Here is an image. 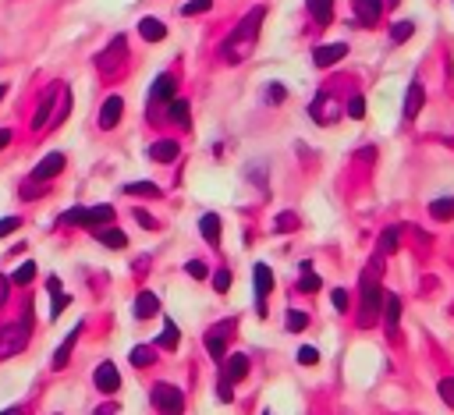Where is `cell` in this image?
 I'll list each match as a JSON object with an SVG mask.
<instances>
[{
  "mask_svg": "<svg viewBox=\"0 0 454 415\" xmlns=\"http://www.w3.org/2000/svg\"><path fill=\"white\" fill-rule=\"evenodd\" d=\"M263 18H266V8H256V11H249L245 18H241V21L234 25V33H231V36H227V43L220 46V57H224L227 64H241V61H245V57L252 53Z\"/></svg>",
  "mask_w": 454,
  "mask_h": 415,
  "instance_id": "obj_1",
  "label": "cell"
},
{
  "mask_svg": "<svg viewBox=\"0 0 454 415\" xmlns=\"http://www.w3.org/2000/svg\"><path fill=\"white\" fill-rule=\"evenodd\" d=\"M380 309H383V288H380V281L366 270L362 274V309H358V323L362 327H373L376 323V316H380Z\"/></svg>",
  "mask_w": 454,
  "mask_h": 415,
  "instance_id": "obj_2",
  "label": "cell"
},
{
  "mask_svg": "<svg viewBox=\"0 0 454 415\" xmlns=\"http://www.w3.org/2000/svg\"><path fill=\"white\" fill-rule=\"evenodd\" d=\"M28 334H33V319H18V323H8V327H0V359H11L18 355L25 344H28Z\"/></svg>",
  "mask_w": 454,
  "mask_h": 415,
  "instance_id": "obj_3",
  "label": "cell"
},
{
  "mask_svg": "<svg viewBox=\"0 0 454 415\" xmlns=\"http://www.w3.org/2000/svg\"><path fill=\"white\" fill-rule=\"evenodd\" d=\"M114 220V206H78V210L60 213V224H78V227H103Z\"/></svg>",
  "mask_w": 454,
  "mask_h": 415,
  "instance_id": "obj_4",
  "label": "cell"
},
{
  "mask_svg": "<svg viewBox=\"0 0 454 415\" xmlns=\"http://www.w3.org/2000/svg\"><path fill=\"white\" fill-rule=\"evenodd\" d=\"M149 401H153V408L160 415H181L185 412V394H181V387H171V383H157V387L149 391Z\"/></svg>",
  "mask_w": 454,
  "mask_h": 415,
  "instance_id": "obj_5",
  "label": "cell"
},
{
  "mask_svg": "<svg viewBox=\"0 0 454 415\" xmlns=\"http://www.w3.org/2000/svg\"><path fill=\"white\" fill-rule=\"evenodd\" d=\"M252 291H256V312L266 316V299H270V291H274V270H270L266 263L252 266Z\"/></svg>",
  "mask_w": 454,
  "mask_h": 415,
  "instance_id": "obj_6",
  "label": "cell"
},
{
  "mask_svg": "<svg viewBox=\"0 0 454 415\" xmlns=\"http://www.w3.org/2000/svg\"><path fill=\"white\" fill-rule=\"evenodd\" d=\"M231 330H234V323L231 319H220L217 327H209L206 330V337H202V344H206V351H209V359H224L227 355V337H231Z\"/></svg>",
  "mask_w": 454,
  "mask_h": 415,
  "instance_id": "obj_7",
  "label": "cell"
},
{
  "mask_svg": "<svg viewBox=\"0 0 454 415\" xmlns=\"http://www.w3.org/2000/svg\"><path fill=\"white\" fill-rule=\"evenodd\" d=\"M93 383H96V391H100V394H114V391L121 387V373H117V366H114V362H100L96 373H93Z\"/></svg>",
  "mask_w": 454,
  "mask_h": 415,
  "instance_id": "obj_8",
  "label": "cell"
},
{
  "mask_svg": "<svg viewBox=\"0 0 454 415\" xmlns=\"http://www.w3.org/2000/svg\"><path fill=\"white\" fill-rule=\"evenodd\" d=\"M351 11H355V21H358V25H376L380 15H383V0H355Z\"/></svg>",
  "mask_w": 454,
  "mask_h": 415,
  "instance_id": "obj_9",
  "label": "cell"
},
{
  "mask_svg": "<svg viewBox=\"0 0 454 415\" xmlns=\"http://www.w3.org/2000/svg\"><path fill=\"white\" fill-rule=\"evenodd\" d=\"M57 89H60V85H50L46 93H43V100H40V107H36V117H33V128H36V132H43V128L50 125L53 103H57Z\"/></svg>",
  "mask_w": 454,
  "mask_h": 415,
  "instance_id": "obj_10",
  "label": "cell"
},
{
  "mask_svg": "<svg viewBox=\"0 0 454 415\" xmlns=\"http://www.w3.org/2000/svg\"><path fill=\"white\" fill-rule=\"evenodd\" d=\"M121 114H125V100H121V96H107L103 107H100V128L110 132L121 121Z\"/></svg>",
  "mask_w": 454,
  "mask_h": 415,
  "instance_id": "obj_11",
  "label": "cell"
},
{
  "mask_svg": "<svg viewBox=\"0 0 454 415\" xmlns=\"http://www.w3.org/2000/svg\"><path fill=\"white\" fill-rule=\"evenodd\" d=\"M341 57H348V43H326V46H316V50H313V61H316L320 68L338 64Z\"/></svg>",
  "mask_w": 454,
  "mask_h": 415,
  "instance_id": "obj_12",
  "label": "cell"
},
{
  "mask_svg": "<svg viewBox=\"0 0 454 415\" xmlns=\"http://www.w3.org/2000/svg\"><path fill=\"white\" fill-rule=\"evenodd\" d=\"M60 170H64V157H60V153H46V157L33 167V177H36V182H50V177H57Z\"/></svg>",
  "mask_w": 454,
  "mask_h": 415,
  "instance_id": "obj_13",
  "label": "cell"
},
{
  "mask_svg": "<svg viewBox=\"0 0 454 415\" xmlns=\"http://www.w3.org/2000/svg\"><path fill=\"white\" fill-rule=\"evenodd\" d=\"M309 114L316 117V125H330V121H338V107H334V100H330L326 93H320V96L313 100Z\"/></svg>",
  "mask_w": 454,
  "mask_h": 415,
  "instance_id": "obj_14",
  "label": "cell"
},
{
  "mask_svg": "<svg viewBox=\"0 0 454 415\" xmlns=\"http://www.w3.org/2000/svg\"><path fill=\"white\" fill-rule=\"evenodd\" d=\"M160 316V299L153 291H139L135 294V319H153Z\"/></svg>",
  "mask_w": 454,
  "mask_h": 415,
  "instance_id": "obj_15",
  "label": "cell"
},
{
  "mask_svg": "<svg viewBox=\"0 0 454 415\" xmlns=\"http://www.w3.org/2000/svg\"><path fill=\"white\" fill-rule=\"evenodd\" d=\"M177 153H181V145L174 139H157L149 145V160H157V164H171V160H177Z\"/></svg>",
  "mask_w": 454,
  "mask_h": 415,
  "instance_id": "obj_16",
  "label": "cell"
},
{
  "mask_svg": "<svg viewBox=\"0 0 454 415\" xmlns=\"http://www.w3.org/2000/svg\"><path fill=\"white\" fill-rule=\"evenodd\" d=\"M93 238H96V242H103L107 249H125V245H128L125 231H117V227H110V224H103V227H93Z\"/></svg>",
  "mask_w": 454,
  "mask_h": 415,
  "instance_id": "obj_17",
  "label": "cell"
},
{
  "mask_svg": "<svg viewBox=\"0 0 454 415\" xmlns=\"http://www.w3.org/2000/svg\"><path fill=\"white\" fill-rule=\"evenodd\" d=\"M174 89H177L174 75H160V78L153 82V93H149V100H153V107H157V103H171V100H174Z\"/></svg>",
  "mask_w": 454,
  "mask_h": 415,
  "instance_id": "obj_18",
  "label": "cell"
},
{
  "mask_svg": "<svg viewBox=\"0 0 454 415\" xmlns=\"http://www.w3.org/2000/svg\"><path fill=\"white\" fill-rule=\"evenodd\" d=\"M199 231H202V238L209 242V245H220V217L217 213H202L199 217Z\"/></svg>",
  "mask_w": 454,
  "mask_h": 415,
  "instance_id": "obj_19",
  "label": "cell"
},
{
  "mask_svg": "<svg viewBox=\"0 0 454 415\" xmlns=\"http://www.w3.org/2000/svg\"><path fill=\"white\" fill-rule=\"evenodd\" d=\"M422 100H426V89H422V82H412L408 85V96H405V117H408V121H412V117H419Z\"/></svg>",
  "mask_w": 454,
  "mask_h": 415,
  "instance_id": "obj_20",
  "label": "cell"
},
{
  "mask_svg": "<svg viewBox=\"0 0 454 415\" xmlns=\"http://www.w3.org/2000/svg\"><path fill=\"white\" fill-rule=\"evenodd\" d=\"M383 319H387V330L394 334L398 323H401V299L398 294H383Z\"/></svg>",
  "mask_w": 454,
  "mask_h": 415,
  "instance_id": "obj_21",
  "label": "cell"
},
{
  "mask_svg": "<svg viewBox=\"0 0 454 415\" xmlns=\"http://www.w3.org/2000/svg\"><path fill=\"white\" fill-rule=\"evenodd\" d=\"M139 33H142L146 43H160V39L167 36V25H164L160 18H142V21H139Z\"/></svg>",
  "mask_w": 454,
  "mask_h": 415,
  "instance_id": "obj_22",
  "label": "cell"
},
{
  "mask_svg": "<svg viewBox=\"0 0 454 415\" xmlns=\"http://www.w3.org/2000/svg\"><path fill=\"white\" fill-rule=\"evenodd\" d=\"M78 334H82V323H78V327H71V330H68V337L60 341V348H57V355H53V366H57V369H60V366H68V359H71V348H75Z\"/></svg>",
  "mask_w": 454,
  "mask_h": 415,
  "instance_id": "obj_23",
  "label": "cell"
},
{
  "mask_svg": "<svg viewBox=\"0 0 454 415\" xmlns=\"http://www.w3.org/2000/svg\"><path fill=\"white\" fill-rule=\"evenodd\" d=\"M224 376L234 383V380H245L249 376V355H231V359H227V366H224Z\"/></svg>",
  "mask_w": 454,
  "mask_h": 415,
  "instance_id": "obj_24",
  "label": "cell"
},
{
  "mask_svg": "<svg viewBox=\"0 0 454 415\" xmlns=\"http://www.w3.org/2000/svg\"><path fill=\"white\" fill-rule=\"evenodd\" d=\"M309 15L316 18V25H330L334 21V0H306Z\"/></svg>",
  "mask_w": 454,
  "mask_h": 415,
  "instance_id": "obj_25",
  "label": "cell"
},
{
  "mask_svg": "<svg viewBox=\"0 0 454 415\" xmlns=\"http://www.w3.org/2000/svg\"><path fill=\"white\" fill-rule=\"evenodd\" d=\"M46 288H50V294H53V306H50V316L57 319L60 312H64V309H68V302H71V299H68V294H64V291H60V281H57V277H50V281H46Z\"/></svg>",
  "mask_w": 454,
  "mask_h": 415,
  "instance_id": "obj_26",
  "label": "cell"
},
{
  "mask_svg": "<svg viewBox=\"0 0 454 415\" xmlns=\"http://www.w3.org/2000/svg\"><path fill=\"white\" fill-rule=\"evenodd\" d=\"M189 114H192L189 100H171L167 103V117H171L174 125H181V128H189Z\"/></svg>",
  "mask_w": 454,
  "mask_h": 415,
  "instance_id": "obj_27",
  "label": "cell"
},
{
  "mask_svg": "<svg viewBox=\"0 0 454 415\" xmlns=\"http://www.w3.org/2000/svg\"><path fill=\"white\" fill-rule=\"evenodd\" d=\"M430 217L433 220H451L454 217V195H440L430 202Z\"/></svg>",
  "mask_w": 454,
  "mask_h": 415,
  "instance_id": "obj_28",
  "label": "cell"
},
{
  "mask_svg": "<svg viewBox=\"0 0 454 415\" xmlns=\"http://www.w3.org/2000/svg\"><path fill=\"white\" fill-rule=\"evenodd\" d=\"M177 341H181V330H177V327H174V323L167 319V327H164V334H160V337H157L153 344H157V348H164V351H174V348H177Z\"/></svg>",
  "mask_w": 454,
  "mask_h": 415,
  "instance_id": "obj_29",
  "label": "cell"
},
{
  "mask_svg": "<svg viewBox=\"0 0 454 415\" xmlns=\"http://www.w3.org/2000/svg\"><path fill=\"white\" fill-rule=\"evenodd\" d=\"M125 192H128V195H146V199H160V195H164L153 182H128Z\"/></svg>",
  "mask_w": 454,
  "mask_h": 415,
  "instance_id": "obj_30",
  "label": "cell"
},
{
  "mask_svg": "<svg viewBox=\"0 0 454 415\" xmlns=\"http://www.w3.org/2000/svg\"><path fill=\"white\" fill-rule=\"evenodd\" d=\"M157 362V351L149 348V344H139V348H132V366H153Z\"/></svg>",
  "mask_w": 454,
  "mask_h": 415,
  "instance_id": "obj_31",
  "label": "cell"
},
{
  "mask_svg": "<svg viewBox=\"0 0 454 415\" xmlns=\"http://www.w3.org/2000/svg\"><path fill=\"white\" fill-rule=\"evenodd\" d=\"M306 327H309V312L291 309V312H288V330H291V334H302Z\"/></svg>",
  "mask_w": 454,
  "mask_h": 415,
  "instance_id": "obj_32",
  "label": "cell"
},
{
  "mask_svg": "<svg viewBox=\"0 0 454 415\" xmlns=\"http://www.w3.org/2000/svg\"><path fill=\"white\" fill-rule=\"evenodd\" d=\"M398 234H401L398 227H387V231H383V238H380V256H390V252L398 249Z\"/></svg>",
  "mask_w": 454,
  "mask_h": 415,
  "instance_id": "obj_33",
  "label": "cell"
},
{
  "mask_svg": "<svg viewBox=\"0 0 454 415\" xmlns=\"http://www.w3.org/2000/svg\"><path fill=\"white\" fill-rule=\"evenodd\" d=\"M437 394H440V401H444L447 408H454V376H444V380L437 383Z\"/></svg>",
  "mask_w": 454,
  "mask_h": 415,
  "instance_id": "obj_34",
  "label": "cell"
},
{
  "mask_svg": "<svg viewBox=\"0 0 454 415\" xmlns=\"http://www.w3.org/2000/svg\"><path fill=\"white\" fill-rule=\"evenodd\" d=\"M121 53H125V36H117V39L110 43V50L100 53V68L107 71V68H110V57H121Z\"/></svg>",
  "mask_w": 454,
  "mask_h": 415,
  "instance_id": "obj_35",
  "label": "cell"
},
{
  "mask_svg": "<svg viewBox=\"0 0 454 415\" xmlns=\"http://www.w3.org/2000/svg\"><path fill=\"white\" fill-rule=\"evenodd\" d=\"M320 284H323V281H320V277L313 274V266H309V270L302 274V281H298V291H306V294H316V291H320Z\"/></svg>",
  "mask_w": 454,
  "mask_h": 415,
  "instance_id": "obj_36",
  "label": "cell"
},
{
  "mask_svg": "<svg viewBox=\"0 0 454 415\" xmlns=\"http://www.w3.org/2000/svg\"><path fill=\"white\" fill-rule=\"evenodd\" d=\"M412 33H415V21H398L394 28H390V39L405 43V39H412Z\"/></svg>",
  "mask_w": 454,
  "mask_h": 415,
  "instance_id": "obj_37",
  "label": "cell"
},
{
  "mask_svg": "<svg viewBox=\"0 0 454 415\" xmlns=\"http://www.w3.org/2000/svg\"><path fill=\"white\" fill-rule=\"evenodd\" d=\"M33 277H36V263L28 259V263H21L18 270H15V277H11V281H15V284H28V281H33Z\"/></svg>",
  "mask_w": 454,
  "mask_h": 415,
  "instance_id": "obj_38",
  "label": "cell"
},
{
  "mask_svg": "<svg viewBox=\"0 0 454 415\" xmlns=\"http://www.w3.org/2000/svg\"><path fill=\"white\" fill-rule=\"evenodd\" d=\"M298 362H302V366H316V362H320V351H316L313 344H302V348H298Z\"/></svg>",
  "mask_w": 454,
  "mask_h": 415,
  "instance_id": "obj_39",
  "label": "cell"
},
{
  "mask_svg": "<svg viewBox=\"0 0 454 415\" xmlns=\"http://www.w3.org/2000/svg\"><path fill=\"white\" fill-rule=\"evenodd\" d=\"M209 8H213V0H189V4L181 8V15H185V18H192V15H199V11H209Z\"/></svg>",
  "mask_w": 454,
  "mask_h": 415,
  "instance_id": "obj_40",
  "label": "cell"
},
{
  "mask_svg": "<svg viewBox=\"0 0 454 415\" xmlns=\"http://www.w3.org/2000/svg\"><path fill=\"white\" fill-rule=\"evenodd\" d=\"M348 117L362 121V117H366V100H362V96H351V100H348Z\"/></svg>",
  "mask_w": 454,
  "mask_h": 415,
  "instance_id": "obj_41",
  "label": "cell"
},
{
  "mask_svg": "<svg viewBox=\"0 0 454 415\" xmlns=\"http://www.w3.org/2000/svg\"><path fill=\"white\" fill-rule=\"evenodd\" d=\"M185 274H189V277H195V281H202L209 270H206V263H202V259H189V263H185Z\"/></svg>",
  "mask_w": 454,
  "mask_h": 415,
  "instance_id": "obj_42",
  "label": "cell"
},
{
  "mask_svg": "<svg viewBox=\"0 0 454 415\" xmlns=\"http://www.w3.org/2000/svg\"><path fill=\"white\" fill-rule=\"evenodd\" d=\"M213 291H220V294L231 291V270H217L213 274Z\"/></svg>",
  "mask_w": 454,
  "mask_h": 415,
  "instance_id": "obj_43",
  "label": "cell"
},
{
  "mask_svg": "<svg viewBox=\"0 0 454 415\" xmlns=\"http://www.w3.org/2000/svg\"><path fill=\"white\" fill-rule=\"evenodd\" d=\"M284 96H288V89H284L281 82H270V85H266V100H270V103H281Z\"/></svg>",
  "mask_w": 454,
  "mask_h": 415,
  "instance_id": "obj_44",
  "label": "cell"
},
{
  "mask_svg": "<svg viewBox=\"0 0 454 415\" xmlns=\"http://www.w3.org/2000/svg\"><path fill=\"white\" fill-rule=\"evenodd\" d=\"M21 227V217H4L0 220V238H8V234H15Z\"/></svg>",
  "mask_w": 454,
  "mask_h": 415,
  "instance_id": "obj_45",
  "label": "cell"
},
{
  "mask_svg": "<svg viewBox=\"0 0 454 415\" xmlns=\"http://www.w3.org/2000/svg\"><path fill=\"white\" fill-rule=\"evenodd\" d=\"M330 302H334V309H338V312H344V309H348V291H344V288H334Z\"/></svg>",
  "mask_w": 454,
  "mask_h": 415,
  "instance_id": "obj_46",
  "label": "cell"
},
{
  "mask_svg": "<svg viewBox=\"0 0 454 415\" xmlns=\"http://www.w3.org/2000/svg\"><path fill=\"white\" fill-rule=\"evenodd\" d=\"M135 220H139V224H142L146 231H157V220H153V217H149L146 210H135Z\"/></svg>",
  "mask_w": 454,
  "mask_h": 415,
  "instance_id": "obj_47",
  "label": "cell"
},
{
  "mask_svg": "<svg viewBox=\"0 0 454 415\" xmlns=\"http://www.w3.org/2000/svg\"><path fill=\"white\" fill-rule=\"evenodd\" d=\"M220 401H234V391H231V380H220V387H217Z\"/></svg>",
  "mask_w": 454,
  "mask_h": 415,
  "instance_id": "obj_48",
  "label": "cell"
},
{
  "mask_svg": "<svg viewBox=\"0 0 454 415\" xmlns=\"http://www.w3.org/2000/svg\"><path fill=\"white\" fill-rule=\"evenodd\" d=\"M4 302H8V277L0 274V306H4Z\"/></svg>",
  "mask_w": 454,
  "mask_h": 415,
  "instance_id": "obj_49",
  "label": "cell"
},
{
  "mask_svg": "<svg viewBox=\"0 0 454 415\" xmlns=\"http://www.w3.org/2000/svg\"><path fill=\"white\" fill-rule=\"evenodd\" d=\"M4 145H11V132H8V128H0V150H4Z\"/></svg>",
  "mask_w": 454,
  "mask_h": 415,
  "instance_id": "obj_50",
  "label": "cell"
},
{
  "mask_svg": "<svg viewBox=\"0 0 454 415\" xmlns=\"http://www.w3.org/2000/svg\"><path fill=\"white\" fill-rule=\"evenodd\" d=\"M117 412V405H103V408H96V415H114Z\"/></svg>",
  "mask_w": 454,
  "mask_h": 415,
  "instance_id": "obj_51",
  "label": "cell"
},
{
  "mask_svg": "<svg viewBox=\"0 0 454 415\" xmlns=\"http://www.w3.org/2000/svg\"><path fill=\"white\" fill-rule=\"evenodd\" d=\"M0 415H25L21 408H11V412H0Z\"/></svg>",
  "mask_w": 454,
  "mask_h": 415,
  "instance_id": "obj_52",
  "label": "cell"
},
{
  "mask_svg": "<svg viewBox=\"0 0 454 415\" xmlns=\"http://www.w3.org/2000/svg\"><path fill=\"white\" fill-rule=\"evenodd\" d=\"M4 89H8V85H0V100H4Z\"/></svg>",
  "mask_w": 454,
  "mask_h": 415,
  "instance_id": "obj_53",
  "label": "cell"
}]
</instances>
